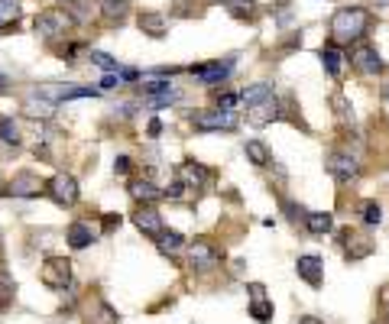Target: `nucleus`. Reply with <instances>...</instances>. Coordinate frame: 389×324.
Segmentation results:
<instances>
[{"label": "nucleus", "instance_id": "obj_20", "mask_svg": "<svg viewBox=\"0 0 389 324\" xmlns=\"http://www.w3.org/2000/svg\"><path fill=\"white\" fill-rule=\"evenodd\" d=\"M23 110H26V117H43V120H49V117L55 114V100L46 98L43 91H36L23 100Z\"/></svg>", "mask_w": 389, "mask_h": 324}, {"label": "nucleus", "instance_id": "obj_12", "mask_svg": "<svg viewBox=\"0 0 389 324\" xmlns=\"http://www.w3.org/2000/svg\"><path fill=\"white\" fill-rule=\"evenodd\" d=\"M176 178L185 188H191V192H201V188L211 185V169H205V166L195 159H185V162H179Z\"/></svg>", "mask_w": 389, "mask_h": 324}, {"label": "nucleus", "instance_id": "obj_3", "mask_svg": "<svg viewBox=\"0 0 389 324\" xmlns=\"http://www.w3.org/2000/svg\"><path fill=\"white\" fill-rule=\"evenodd\" d=\"M191 127L201 133H218V130H237L240 127V114L227 108H211V110H198L191 114Z\"/></svg>", "mask_w": 389, "mask_h": 324}, {"label": "nucleus", "instance_id": "obj_10", "mask_svg": "<svg viewBox=\"0 0 389 324\" xmlns=\"http://www.w3.org/2000/svg\"><path fill=\"white\" fill-rule=\"evenodd\" d=\"M7 195L10 198H39V195H46V182H43L36 172L23 169L7 182Z\"/></svg>", "mask_w": 389, "mask_h": 324}, {"label": "nucleus", "instance_id": "obj_44", "mask_svg": "<svg viewBox=\"0 0 389 324\" xmlns=\"http://www.w3.org/2000/svg\"><path fill=\"white\" fill-rule=\"evenodd\" d=\"M159 133H162V120H159V117H153V120H150V127H146V137L156 139Z\"/></svg>", "mask_w": 389, "mask_h": 324}, {"label": "nucleus", "instance_id": "obj_8", "mask_svg": "<svg viewBox=\"0 0 389 324\" xmlns=\"http://www.w3.org/2000/svg\"><path fill=\"white\" fill-rule=\"evenodd\" d=\"M185 256H188V266L195 272H208V270H218L221 266V250L214 247L211 240H195L185 247Z\"/></svg>", "mask_w": 389, "mask_h": 324}, {"label": "nucleus", "instance_id": "obj_42", "mask_svg": "<svg viewBox=\"0 0 389 324\" xmlns=\"http://www.w3.org/2000/svg\"><path fill=\"white\" fill-rule=\"evenodd\" d=\"M130 169H133V159H130V156H117V159H114V172H117V175H130Z\"/></svg>", "mask_w": 389, "mask_h": 324}, {"label": "nucleus", "instance_id": "obj_47", "mask_svg": "<svg viewBox=\"0 0 389 324\" xmlns=\"http://www.w3.org/2000/svg\"><path fill=\"white\" fill-rule=\"evenodd\" d=\"M7 85H10V78L4 75V71H0V91H7Z\"/></svg>", "mask_w": 389, "mask_h": 324}, {"label": "nucleus", "instance_id": "obj_34", "mask_svg": "<svg viewBox=\"0 0 389 324\" xmlns=\"http://www.w3.org/2000/svg\"><path fill=\"white\" fill-rule=\"evenodd\" d=\"M179 98H182V91L172 88V91H166V94H153V98H146V104H150L153 110H162V108H169V104H176Z\"/></svg>", "mask_w": 389, "mask_h": 324}, {"label": "nucleus", "instance_id": "obj_26", "mask_svg": "<svg viewBox=\"0 0 389 324\" xmlns=\"http://www.w3.org/2000/svg\"><path fill=\"white\" fill-rule=\"evenodd\" d=\"M360 221H363L366 227H380L383 224V204L373 198L360 201Z\"/></svg>", "mask_w": 389, "mask_h": 324}, {"label": "nucleus", "instance_id": "obj_52", "mask_svg": "<svg viewBox=\"0 0 389 324\" xmlns=\"http://www.w3.org/2000/svg\"><path fill=\"white\" fill-rule=\"evenodd\" d=\"M376 4H386V0H376Z\"/></svg>", "mask_w": 389, "mask_h": 324}, {"label": "nucleus", "instance_id": "obj_46", "mask_svg": "<svg viewBox=\"0 0 389 324\" xmlns=\"http://www.w3.org/2000/svg\"><path fill=\"white\" fill-rule=\"evenodd\" d=\"M383 308H386V318H389V286L383 289Z\"/></svg>", "mask_w": 389, "mask_h": 324}, {"label": "nucleus", "instance_id": "obj_25", "mask_svg": "<svg viewBox=\"0 0 389 324\" xmlns=\"http://www.w3.org/2000/svg\"><path fill=\"white\" fill-rule=\"evenodd\" d=\"M331 108H334L337 127H351V124H354V108H351V100L344 98V91H334V94H331Z\"/></svg>", "mask_w": 389, "mask_h": 324}, {"label": "nucleus", "instance_id": "obj_49", "mask_svg": "<svg viewBox=\"0 0 389 324\" xmlns=\"http://www.w3.org/2000/svg\"><path fill=\"white\" fill-rule=\"evenodd\" d=\"M0 270H4V240H0Z\"/></svg>", "mask_w": 389, "mask_h": 324}, {"label": "nucleus", "instance_id": "obj_13", "mask_svg": "<svg viewBox=\"0 0 389 324\" xmlns=\"http://www.w3.org/2000/svg\"><path fill=\"white\" fill-rule=\"evenodd\" d=\"M72 23L69 13H62V10H43V13L36 16V23H33V30L39 33L43 39H55L65 33V26Z\"/></svg>", "mask_w": 389, "mask_h": 324}, {"label": "nucleus", "instance_id": "obj_40", "mask_svg": "<svg viewBox=\"0 0 389 324\" xmlns=\"http://www.w3.org/2000/svg\"><path fill=\"white\" fill-rule=\"evenodd\" d=\"M137 108H140V100H120V104H117L114 110L123 117V120H130V117L137 114Z\"/></svg>", "mask_w": 389, "mask_h": 324}, {"label": "nucleus", "instance_id": "obj_36", "mask_svg": "<svg viewBox=\"0 0 389 324\" xmlns=\"http://www.w3.org/2000/svg\"><path fill=\"white\" fill-rule=\"evenodd\" d=\"M283 211H286V217H289L292 224H298V221H302V224H305V217H308V211H305V208H302V204H295V201L283 198Z\"/></svg>", "mask_w": 389, "mask_h": 324}, {"label": "nucleus", "instance_id": "obj_9", "mask_svg": "<svg viewBox=\"0 0 389 324\" xmlns=\"http://www.w3.org/2000/svg\"><path fill=\"white\" fill-rule=\"evenodd\" d=\"M234 65H237V55H224V59H214V62H205V65H191L188 71L198 78L201 85H221V81L230 78Z\"/></svg>", "mask_w": 389, "mask_h": 324}, {"label": "nucleus", "instance_id": "obj_18", "mask_svg": "<svg viewBox=\"0 0 389 324\" xmlns=\"http://www.w3.org/2000/svg\"><path fill=\"white\" fill-rule=\"evenodd\" d=\"M127 192H130V198L137 201V204H153L156 198H162V188L156 185L153 178H133Z\"/></svg>", "mask_w": 389, "mask_h": 324}, {"label": "nucleus", "instance_id": "obj_11", "mask_svg": "<svg viewBox=\"0 0 389 324\" xmlns=\"http://www.w3.org/2000/svg\"><path fill=\"white\" fill-rule=\"evenodd\" d=\"M283 117H286L283 114V100L276 98V94L247 108V124L250 127H266V124H273V120H283Z\"/></svg>", "mask_w": 389, "mask_h": 324}, {"label": "nucleus", "instance_id": "obj_39", "mask_svg": "<svg viewBox=\"0 0 389 324\" xmlns=\"http://www.w3.org/2000/svg\"><path fill=\"white\" fill-rule=\"evenodd\" d=\"M185 195V185L179 182V178H172V185L169 188H162V198H169V201H179Z\"/></svg>", "mask_w": 389, "mask_h": 324}, {"label": "nucleus", "instance_id": "obj_19", "mask_svg": "<svg viewBox=\"0 0 389 324\" xmlns=\"http://www.w3.org/2000/svg\"><path fill=\"white\" fill-rule=\"evenodd\" d=\"M137 26H140V33H146V36H153V39H162L169 33V20L162 13H156V10H143L137 16Z\"/></svg>", "mask_w": 389, "mask_h": 324}, {"label": "nucleus", "instance_id": "obj_37", "mask_svg": "<svg viewBox=\"0 0 389 324\" xmlns=\"http://www.w3.org/2000/svg\"><path fill=\"white\" fill-rule=\"evenodd\" d=\"M176 85H169L166 78H153V81H143V98H153V94H166Z\"/></svg>", "mask_w": 389, "mask_h": 324}, {"label": "nucleus", "instance_id": "obj_28", "mask_svg": "<svg viewBox=\"0 0 389 324\" xmlns=\"http://www.w3.org/2000/svg\"><path fill=\"white\" fill-rule=\"evenodd\" d=\"M13 299H16V282H13V276H10L7 270H0V315L13 305Z\"/></svg>", "mask_w": 389, "mask_h": 324}, {"label": "nucleus", "instance_id": "obj_5", "mask_svg": "<svg viewBox=\"0 0 389 324\" xmlns=\"http://www.w3.org/2000/svg\"><path fill=\"white\" fill-rule=\"evenodd\" d=\"M337 237H341V240H337V243H341V253L347 256L351 262H360V260H366V256L376 253V240H370V233H363V231L344 227Z\"/></svg>", "mask_w": 389, "mask_h": 324}, {"label": "nucleus", "instance_id": "obj_21", "mask_svg": "<svg viewBox=\"0 0 389 324\" xmlns=\"http://www.w3.org/2000/svg\"><path fill=\"white\" fill-rule=\"evenodd\" d=\"M305 231L315 233V237H325V233H331V231H334V214H331V211H308Z\"/></svg>", "mask_w": 389, "mask_h": 324}, {"label": "nucleus", "instance_id": "obj_24", "mask_svg": "<svg viewBox=\"0 0 389 324\" xmlns=\"http://www.w3.org/2000/svg\"><path fill=\"white\" fill-rule=\"evenodd\" d=\"M188 243H185V237L179 231H162L159 237H156V250H159L162 256H176L179 250H185Z\"/></svg>", "mask_w": 389, "mask_h": 324}, {"label": "nucleus", "instance_id": "obj_22", "mask_svg": "<svg viewBox=\"0 0 389 324\" xmlns=\"http://www.w3.org/2000/svg\"><path fill=\"white\" fill-rule=\"evenodd\" d=\"M65 240H69V247L72 250H84V247H91L94 243V231L91 224H84V221H75V224L65 231Z\"/></svg>", "mask_w": 389, "mask_h": 324}, {"label": "nucleus", "instance_id": "obj_1", "mask_svg": "<svg viewBox=\"0 0 389 324\" xmlns=\"http://www.w3.org/2000/svg\"><path fill=\"white\" fill-rule=\"evenodd\" d=\"M366 30H370V13L363 7H337L331 16V42L337 46L360 42Z\"/></svg>", "mask_w": 389, "mask_h": 324}, {"label": "nucleus", "instance_id": "obj_27", "mask_svg": "<svg viewBox=\"0 0 389 324\" xmlns=\"http://www.w3.org/2000/svg\"><path fill=\"white\" fill-rule=\"evenodd\" d=\"M273 85H266V81H256V85H247L244 91H240V100H244L247 108L250 104H256V100H266V98H273Z\"/></svg>", "mask_w": 389, "mask_h": 324}, {"label": "nucleus", "instance_id": "obj_33", "mask_svg": "<svg viewBox=\"0 0 389 324\" xmlns=\"http://www.w3.org/2000/svg\"><path fill=\"white\" fill-rule=\"evenodd\" d=\"M117 321H120V315H117V311L111 308L107 301H98V305H94V315H91V321H88V324H117Z\"/></svg>", "mask_w": 389, "mask_h": 324}, {"label": "nucleus", "instance_id": "obj_30", "mask_svg": "<svg viewBox=\"0 0 389 324\" xmlns=\"http://www.w3.org/2000/svg\"><path fill=\"white\" fill-rule=\"evenodd\" d=\"M20 13H23V10H20L16 0H0V33L20 23Z\"/></svg>", "mask_w": 389, "mask_h": 324}, {"label": "nucleus", "instance_id": "obj_7", "mask_svg": "<svg viewBox=\"0 0 389 324\" xmlns=\"http://www.w3.org/2000/svg\"><path fill=\"white\" fill-rule=\"evenodd\" d=\"M46 195H49L52 204H59V208H72L81 192H78L75 175H69V172H55V175L46 182Z\"/></svg>", "mask_w": 389, "mask_h": 324}, {"label": "nucleus", "instance_id": "obj_35", "mask_svg": "<svg viewBox=\"0 0 389 324\" xmlns=\"http://www.w3.org/2000/svg\"><path fill=\"white\" fill-rule=\"evenodd\" d=\"M88 59H91L104 75H107V71H120V62H117L114 55H107V52H88Z\"/></svg>", "mask_w": 389, "mask_h": 324}, {"label": "nucleus", "instance_id": "obj_38", "mask_svg": "<svg viewBox=\"0 0 389 324\" xmlns=\"http://www.w3.org/2000/svg\"><path fill=\"white\" fill-rule=\"evenodd\" d=\"M214 100H218V104H214V108H227V110H237V104H240V94L237 91H218L214 94Z\"/></svg>", "mask_w": 389, "mask_h": 324}, {"label": "nucleus", "instance_id": "obj_23", "mask_svg": "<svg viewBox=\"0 0 389 324\" xmlns=\"http://www.w3.org/2000/svg\"><path fill=\"white\" fill-rule=\"evenodd\" d=\"M244 153H247V159H250L256 169H266V166H273V153H269V146L263 143V139H247Z\"/></svg>", "mask_w": 389, "mask_h": 324}, {"label": "nucleus", "instance_id": "obj_32", "mask_svg": "<svg viewBox=\"0 0 389 324\" xmlns=\"http://www.w3.org/2000/svg\"><path fill=\"white\" fill-rule=\"evenodd\" d=\"M250 318L259 324L273 321V301L266 299V295H259V299H250Z\"/></svg>", "mask_w": 389, "mask_h": 324}, {"label": "nucleus", "instance_id": "obj_4", "mask_svg": "<svg viewBox=\"0 0 389 324\" xmlns=\"http://www.w3.org/2000/svg\"><path fill=\"white\" fill-rule=\"evenodd\" d=\"M325 169H328V175L334 178V182L351 185V182L360 178V159L351 153V149H331L328 159H325Z\"/></svg>", "mask_w": 389, "mask_h": 324}, {"label": "nucleus", "instance_id": "obj_43", "mask_svg": "<svg viewBox=\"0 0 389 324\" xmlns=\"http://www.w3.org/2000/svg\"><path fill=\"white\" fill-rule=\"evenodd\" d=\"M123 217L120 214H104V221H101V227H104V233H114L117 227H120Z\"/></svg>", "mask_w": 389, "mask_h": 324}, {"label": "nucleus", "instance_id": "obj_17", "mask_svg": "<svg viewBox=\"0 0 389 324\" xmlns=\"http://www.w3.org/2000/svg\"><path fill=\"white\" fill-rule=\"evenodd\" d=\"M318 59H321V65H325V71H328L331 78H341V71H344V49L337 46V42H325V46L318 49Z\"/></svg>", "mask_w": 389, "mask_h": 324}, {"label": "nucleus", "instance_id": "obj_48", "mask_svg": "<svg viewBox=\"0 0 389 324\" xmlns=\"http://www.w3.org/2000/svg\"><path fill=\"white\" fill-rule=\"evenodd\" d=\"M383 100H389V81L383 85Z\"/></svg>", "mask_w": 389, "mask_h": 324}, {"label": "nucleus", "instance_id": "obj_16", "mask_svg": "<svg viewBox=\"0 0 389 324\" xmlns=\"http://www.w3.org/2000/svg\"><path fill=\"white\" fill-rule=\"evenodd\" d=\"M98 16L107 26H123L130 20V0H98Z\"/></svg>", "mask_w": 389, "mask_h": 324}, {"label": "nucleus", "instance_id": "obj_45", "mask_svg": "<svg viewBox=\"0 0 389 324\" xmlns=\"http://www.w3.org/2000/svg\"><path fill=\"white\" fill-rule=\"evenodd\" d=\"M298 324H325V321H321V318H298Z\"/></svg>", "mask_w": 389, "mask_h": 324}, {"label": "nucleus", "instance_id": "obj_41", "mask_svg": "<svg viewBox=\"0 0 389 324\" xmlns=\"http://www.w3.org/2000/svg\"><path fill=\"white\" fill-rule=\"evenodd\" d=\"M117 85H123V81H120V75H117V71H107V75L101 78V91H114Z\"/></svg>", "mask_w": 389, "mask_h": 324}, {"label": "nucleus", "instance_id": "obj_31", "mask_svg": "<svg viewBox=\"0 0 389 324\" xmlns=\"http://www.w3.org/2000/svg\"><path fill=\"white\" fill-rule=\"evenodd\" d=\"M0 139L7 146H20L23 143V133H20V124H16L13 117H0Z\"/></svg>", "mask_w": 389, "mask_h": 324}, {"label": "nucleus", "instance_id": "obj_6", "mask_svg": "<svg viewBox=\"0 0 389 324\" xmlns=\"http://www.w3.org/2000/svg\"><path fill=\"white\" fill-rule=\"evenodd\" d=\"M347 55H351V65L363 78H376V75L386 71V62H383L380 52H376V46H370V42H354Z\"/></svg>", "mask_w": 389, "mask_h": 324}, {"label": "nucleus", "instance_id": "obj_14", "mask_svg": "<svg viewBox=\"0 0 389 324\" xmlns=\"http://www.w3.org/2000/svg\"><path fill=\"white\" fill-rule=\"evenodd\" d=\"M133 224H137L140 233H146V237H153V240L166 231V224H162V214L153 208V204H137V211H133Z\"/></svg>", "mask_w": 389, "mask_h": 324}, {"label": "nucleus", "instance_id": "obj_15", "mask_svg": "<svg viewBox=\"0 0 389 324\" xmlns=\"http://www.w3.org/2000/svg\"><path fill=\"white\" fill-rule=\"evenodd\" d=\"M295 272L302 282H308L312 289H321L325 286V266H321V256L315 253H305L295 260Z\"/></svg>", "mask_w": 389, "mask_h": 324}, {"label": "nucleus", "instance_id": "obj_2", "mask_svg": "<svg viewBox=\"0 0 389 324\" xmlns=\"http://www.w3.org/2000/svg\"><path fill=\"white\" fill-rule=\"evenodd\" d=\"M39 282L52 292H65L72 286V260L69 256H46L39 266Z\"/></svg>", "mask_w": 389, "mask_h": 324}, {"label": "nucleus", "instance_id": "obj_50", "mask_svg": "<svg viewBox=\"0 0 389 324\" xmlns=\"http://www.w3.org/2000/svg\"><path fill=\"white\" fill-rule=\"evenodd\" d=\"M0 195H7V185H4V178H0Z\"/></svg>", "mask_w": 389, "mask_h": 324}, {"label": "nucleus", "instance_id": "obj_29", "mask_svg": "<svg viewBox=\"0 0 389 324\" xmlns=\"http://www.w3.org/2000/svg\"><path fill=\"white\" fill-rule=\"evenodd\" d=\"M221 4L237 20H253V16H256V0H221Z\"/></svg>", "mask_w": 389, "mask_h": 324}, {"label": "nucleus", "instance_id": "obj_51", "mask_svg": "<svg viewBox=\"0 0 389 324\" xmlns=\"http://www.w3.org/2000/svg\"><path fill=\"white\" fill-rule=\"evenodd\" d=\"M65 4H78V0H65Z\"/></svg>", "mask_w": 389, "mask_h": 324}]
</instances>
